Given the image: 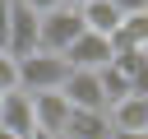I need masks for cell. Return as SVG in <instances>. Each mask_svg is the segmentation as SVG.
<instances>
[{
    "mask_svg": "<svg viewBox=\"0 0 148 139\" xmlns=\"http://www.w3.org/2000/svg\"><path fill=\"white\" fill-rule=\"evenodd\" d=\"M69 79V65L65 56H51V51H32L18 60V88L23 93H60Z\"/></svg>",
    "mask_w": 148,
    "mask_h": 139,
    "instance_id": "obj_1",
    "label": "cell"
},
{
    "mask_svg": "<svg viewBox=\"0 0 148 139\" xmlns=\"http://www.w3.org/2000/svg\"><path fill=\"white\" fill-rule=\"evenodd\" d=\"M83 32V19L74 5H60L51 14H42V28H37V51H51V56H65V46Z\"/></svg>",
    "mask_w": 148,
    "mask_h": 139,
    "instance_id": "obj_2",
    "label": "cell"
},
{
    "mask_svg": "<svg viewBox=\"0 0 148 139\" xmlns=\"http://www.w3.org/2000/svg\"><path fill=\"white\" fill-rule=\"evenodd\" d=\"M37 28H42V14H32L23 0H9V42H5V51L14 60L32 56L37 51Z\"/></svg>",
    "mask_w": 148,
    "mask_h": 139,
    "instance_id": "obj_3",
    "label": "cell"
},
{
    "mask_svg": "<svg viewBox=\"0 0 148 139\" xmlns=\"http://www.w3.org/2000/svg\"><path fill=\"white\" fill-rule=\"evenodd\" d=\"M65 65H69V70H102V65H111V37L79 32V37L65 46Z\"/></svg>",
    "mask_w": 148,
    "mask_h": 139,
    "instance_id": "obj_4",
    "label": "cell"
},
{
    "mask_svg": "<svg viewBox=\"0 0 148 139\" xmlns=\"http://www.w3.org/2000/svg\"><path fill=\"white\" fill-rule=\"evenodd\" d=\"M65 102L74 111H106V97H102V83H97V70H69L65 79Z\"/></svg>",
    "mask_w": 148,
    "mask_h": 139,
    "instance_id": "obj_5",
    "label": "cell"
},
{
    "mask_svg": "<svg viewBox=\"0 0 148 139\" xmlns=\"http://www.w3.org/2000/svg\"><path fill=\"white\" fill-rule=\"evenodd\" d=\"M32 97V120H37V134H65V125H69V102H65V93H28Z\"/></svg>",
    "mask_w": 148,
    "mask_h": 139,
    "instance_id": "obj_6",
    "label": "cell"
},
{
    "mask_svg": "<svg viewBox=\"0 0 148 139\" xmlns=\"http://www.w3.org/2000/svg\"><path fill=\"white\" fill-rule=\"evenodd\" d=\"M0 130L18 134V139H32L37 134V120H32V97L23 88L14 93H0Z\"/></svg>",
    "mask_w": 148,
    "mask_h": 139,
    "instance_id": "obj_7",
    "label": "cell"
},
{
    "mask_svg": "<svg viewBox=\"0 0 148 139\" xmlns=\"http://www.w3.org/2000/svg\"><path fill=\"white\" fill-rule=\"evenodd\" d=\"M148 46V9L143 14H120L116 32H111V56L120 51H143Z\"/></svg>",
    "mask_w": 148,
    "mask_h": 139,
    "instance_id": "obj_8",
    "label": "cell"
},
{
    "mask_svg": "<svg viewBox=\"0 0 148 139\" xmlns=\"http://www.w3.org/2000/svg\"><path fill=\"white\" fill-rule=\"evenodd\" d=\"M106 120H111V130H148V97L130 93L125 102H116L106 111Z\"/></svg>",
    "mask_w": 148,
    "mask_h": 139,
    "instance_id": "obj_9",
    "label": "cell"
},
{
    "mask_svg": "<svg viewBox=\"0 0 148 139\" xmlns=\"http://www.w3.org/2000/svg\"><path fill=\"white\" fill-rule=\"evenodd\" d=\"M60 139H111V120L106 111H69V125Z\"/></svg>",
    "mask_w": 148,
    "mask_h": 139,
    "instance_id": "obj_10",
    "label": "cell"
},
{
    "mask_svg": "<svg viewBox=\"0 0 148 139\" xmlns=\"http://www.w3.org/2000/svg\"><path fill=\"white\" fill-rule=\"evenodd\" d=\"M79 19H83V32L111 37V32H116V23H120V9H116L111 0H88V5L79 9Z\"/></svg>",
    "mask_w": 148,
    "mask_h": 139,
    "instance_id": "obj_11",
    "label": "cell"
},
{
    "mask_svg": "<svg viewBox=\"0 0 148 139\" xmlns=\"http://www.w3.org/2000/svg\"><path fill=\"white\" fill-rule=\"evenodd\" d=\"M97 83H102V97H106V111L116 107V102H125L130 97V79L116 70V65H102L97 70Z\"/></svg>",
    "mask_w": 148,
    "mask_h": 139,
    "instance_id": "obj_12",
    "label": "cell"
},
{
    "mask_svg": "<svg viewBox=\"0 0 148 139\" xmlns=\"http://www.w3.org/2000/svg\"><path fill=\"white\" fill-rule=\"evenodd\" d=\"M14 88H18V60L0 51V93H14Z\"/></svg>",
    "mask_w": 148,
    "mask_h": 139,
    "instance_id": "obj_13",
    "label": "cell"
},
{
    "mask_svg": "<svg viewBox=\"0 0 148 139\" xmlns=\"http://www.w3.org/2000/svg\"><path fill=\"white\" fill-rule=\"evenodd\" d=\"M23 5H28L32 14H51V9H60L65 0H23Z\"/></svg>",
    "mask_w": 148,
    "mask_h": 139,
    "instance_id": "obj_14",
    "label": "cell"
},
{
    "mask_svg": "<svg viewBox=\"0 0 148 139\" xmlns=\"http://www.w3.org/2000/svg\"><path fill=\"white\" fill-rule=\"evenodd\" d=\"M111 5H116L120 14H143V9H148V0H111Z\"/></svg>",
    "mask_w": 148,
    "mask_h": 139,
    "instance_id": "obj_15",
    "label": "cell"
},
{
    "mask_svg": "<svg viewBox=\"0 0 148 139\" xmlns=\"http://www.w3.org/2000/svg\"><path fill=\"white\" fill-rule=\"evenodd\" d=\"M9 42V0H0V51Z\"/></svg>",
    "mask_w": 148,
    "mask_h": 139,
    "instance_id": "obj_16",
    "label": "cell"
},
{
    "mask_svg": "<svg viewBox=\"0 0 148 139\" xmlns=\"http://www.w3.org/2000/svg\"><path fill=\"white\" fill-rule=\"evenodd\" d=\"M111 139H148V130H111Z\"/></svg>",
    "mask_w": 148,
    "mask_h": 139,
    "instance_id": "obj_17",
    "label": "cell"
},
{
    "mask_svg": "<svg viewBox=\"0 0 148 139\" xmlns=\"http://www.w3.org/2000/svg\"><path fill=\"white\" fill-rule=\"evenodd\" d=\"M65 5H74V9H83V5H88V0H65Z\"/></svg>",
    "mask_w": 148,
    "mask_h": 139,
    "instance_id": "obj_18",
    "label": "cell"
},
{
    "mask_svg": "<svg viewBox=\"0 0 148 139\" xmlns=\"http://www.w3.org/2000/svg\"><path fill=\"white\" fill-rule=\"evenodd\" d=\"M32 139H56V134H32Z\"/></svg>",
    "mask_w": 148,
    "mask_h": 139,
    "instance_id": "obj_19",
    "label": "cell"
},
{
    "mask_svg": "<svg viewBox=\"0 0 148 139\" xmlns=\"http://www.w3.org/2000/svg\"><path fill=\"white\" fill-rule=\"evenodd\" d=\"M143 51H148V46H143Z\"/></svg>",
    "mask_w": 148,
    "mask_h": 139,
    "instance_id": "obj_20",
    "label": "cell"
}]
</instances>
